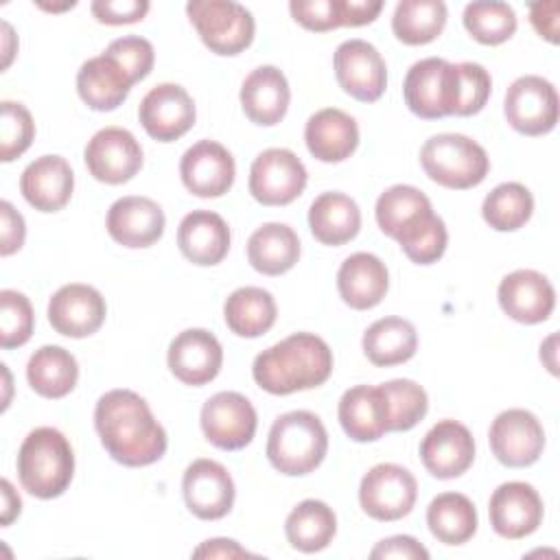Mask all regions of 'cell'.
I'll return each mask as SVG.
<instances>
[{
  "mask_svg": "<svg viewBox=\"0 0 560 560\" xmlns=\"http://www.w3.org/2000/svg\"><path fill=\"white\" fill-rule=\"evenodd\" d=\"M168 370L184 385L201 387L217 378L223 365L219 339L203 328L182 330L168 346Z\"/></svg>",
  "mask_w": 560,
  "mask_h": 560,
  "instance_id": "22",
  "label": "cell"
},
{
  "mask_svg": "<svg viewBox=\"0 0 560 560\" xmlns=\"http://www.w3.org/2000/svg\"><path fill=\"white\" fill-rule=\"evenodd\" d=\"M503 112L508 125L523 136L549 133L558 122V92L551 81L538 74H523L508 88Z\"/></svg>",
  "mask_w": 560,
  "mask_h": 560,
  "instance_id": "9",
  "label": "cell"
},
{
  "mask_svg": "<svg viewBox=\"0 0 560 560\" xmlns=\"http://www.w3.org/2000/svg\"><path fill=\"white\" fill-rule=\"evenodd\" d=\"M420 459L438 479H455L464 475L475 459V440L466 424L457 420H440L420 442Z\"/></svg>",
  "mask_w": 560,
  "mask_h": 560,
  "instance_id": "21",
  "label": "cell"
},
{
  "mask_svg": "<svg viewBox=\"0 0 560 560\" xmlns=\"http://www.w3.org/2000/svg\"><path fill=\"white\" fill-rule=\"evenodd\" d=\"M389 287V273L385 262L370 254H350L337 271V291L341 300L354 311H368L381 304Z\"/></svg>",
  "mask_w": 560,
  "mask_h": 560,
  "instance_id": "28",
  "label": "cell"
},
{
  "mask_svg": "<svg viewBox=\"0 0 560 560\" xmlns=\"http://www.w3.org/2000/svg\"><path fill=\"white\" fill-rule=\"evenodd\" d=\"M455 63L440 57L416 61L405 77L402 96L411 114L438 120L455 114Z\"/></svg>",
  "mask_w": 560,
  "mask_h": 560,
  "instance_id": "8",
  "label": "cell"
},
{
  "mask_svg": "<svg viewBox=\"0 0 560 560\" xmlns=\"http://www.w3.org/2000/svg\"><path fill=\"white\" fill-rule=\"evenodd\" d=\"M199 422L210 444L223 451H238L254 440L258 416L243 394L219 392L203 402Z\"/></svg>",
  "mask_w": 560,
  "mask_h": 560,
  "instance_id": "12",
  "label": "cell"
},
{
  "mask_svg": "<svg viewBox=\"0 0 560 560\" xmlns=\"http://www.w3.org/2000/svg\"><path fill=\"white\" fill-rule=\"evenodd\" d=\"M105 55L114 57L127 70V74L133 79V83L149 77V72L153 70V61H155L153 44L140 35H127V37L114 39L105 48Z\"/></svg>",
  "mask_w": 560,
  "mask_h": 560,
  "instance_id": "46",
  "label": "cell"
},
{
  "mask_svg": "<svg viewBox=\"0 0 560 560\" xmlns=\"http://www.w3.org/2000/svg\"><path fill=\"white\" fill-rule=\"evenodd\" d=\"M455 114L453 116H472L479 114L492 90V79L488 70L481 63L475 61H462L455 63Z\"/></svg>",
  "mask_w": 560,
  "mask_h": 560,
  "instance_id": "44",
  "label": "cell"
},
{
  "mask_svg": "<svg viewBox=\"0 0 560 560\" xmlns=\"http://www.w3.org/2000/svg\"><path fill=\"white\" fill-rule=\"evenodd\" d=\"M446 26V4L442 0H400L392 15L396 39L407 46L433 42Z\"/></svg>",
  "mask_w": 560,
  "mask_h": 560,
  "instance_id": "39",
  "label": "cell"
},
{
  "mask_svg": "<svg viewBox=\"0 0 560 560\" xmlns=\"http://www.w3.org/2000/svg\"><path fill=\"white\" fill-rule=\"evenodd\" d=\"M177 247L192 265H219L230 252V228L212 210H192L177 228Z\"/></svg>",
  "mask_w": 560,
  "mask_h": 560,
  "instance_id": "27",
  "label": "cell"
},
{
  "mask_svg": "<svg viewBox=\"0 0 560 560\" xmlns=\"http://www.w3.org/2000/svg\"><path fill=\"white\" fill-rule=\"evenodd\" d=\"M284 534L293 549L315 553L326 549L337 534V516L332 508L317 499L300 501L284 521Z\"/></svg>",
  "mask_w": 560,
  "mask_h": 560,
  "instance_id": "35",
  "label": "cell"
},
{
  "mask_svg": "<svg viewBox=\"0 0 560 560\" xmlns=\"http://www.w3.org/2000/svg\"><path fill=\"white\" fill-rule=\"evenodd\" d=\"M306 168L291 149H265L249 168V192L262 206H287L306 186Z\"/></svg>",
  "mask_w": 560,
  "mask_h": 560,
  "instance_id": "11",
  "label": "cell"
},
{
  "mask_svg": "<svg viewBox=\"0 0 560 560\" xmlns=\"http://www.w3.org/2000/svg\"><path fill=\"white\" fill-rule=\"evenodd\" d=\"M22 197L39 212L61 210L74 190V173L66 158L42 155L35 158L20 177Z\"/></svg>",
  "mask_w": 560,
  "mask_h": 560,
  "instance_id": "25",
  "label": "cell"
},
{
  "mask_svg": "<svg viewBox=\"0 0 560 560\" xmlns=\"http://www.w3.org/2000/svg\"><path fill=\"white\" fill-rule=\"evenodd\" d=\"M107 315L105 298L98 289L81 282H70L57 289L48 302L50 326L72 339L94 335Z\"/></svg>",
  "mask_w": 560,
  "mask_h": 560,
  "instance_id": "19",
  "label": "cell"
},
{
  "mask_svg": "<svg viewBox=\"0 0 560 560\" xmlns=\"http://www.w3.org/2000/svg\"><path fill=\"white\" fill-rule=\"evenodd\" d=\"M94 429L107 455L131 468L155 464L168 446L164 427L153 418L147 400L131 389H112L96 400Z\"/></svg>",
  "mask_w": 560,
  "mask_h": 560,
  "instance_id": "1",
  "label": "cell"
},
{
  "mask_svg": "<svg viewBox=\"0 0 560 560\" xmlns=\"http://www.w3.org/2000/svg\"><path fill=\"white\" fill-rule=\"evenodd\" d=\"M503 313L521 324H540L549 319L556 306V291L547 276L534 269H516L508 273L497 289Z\"/></svg>",
  "mask_w": 560,
  "mask_h": 560,
  "instance_id": "24",
  "label": "cell"
},
{
  "mask_svg": "<svg viewBox=\"0 0 560 560\" xmlns=\"http://www.w3.org/2000/svg\"><path fill=\"white\" fill-rule=\"evenodd\" d=\"M133 79L109 55H98L81 63L77 72V92L94 112H112L129 96Z\"/></svg>",
  "mask_w": 560,
  "mask_h": 560,
  "instance_id": "29",
  "label": "cell"
},
{
  "mask_svg": "<svg viewBox=\"0 0 560 560\" xmlns=\"http://www.w3.org/2000/svg\"><path fill=\"white\" fill-rule=\"evenodd\" d=\"M343 433L354 442H374L387 433L385 398L378 385H354L337 407Z\"/></svg>",
  "mask_w": 560,
  "mask_h": 560,
  "instance_id": "31",
  "label": "cell"
},
{
  "mask_svg": "<svg viewBox=\"0 0 560 560\" xmlns=\"http://www.w3.org/2000/svg\"><path fill=\"white\" fill-rule=\"evenodd\" d=\"M556 343H558V335H549L542 343H540V361L547 365V370L551 374H558V363H556Z\"/></svg>",
  "mask_w": 560,
  "mask_h": 560,
  "instance_id": "55",
  "label": "cell"
},
{
  "mask_svg": "<svg viewBox=\"0 0 560 560\" xmlns=\"http://www.w3.org/2000/svg\"><path fill=\"white\" fill-rule=\"evenodd\" d=\"M90 175L103 184H125L142 168V147L136 136L122 127H103L83 151Z\"/></svg>",
  "mask_w": 560,
  "mask_h": 560,
  "instance_id": "13",
  "label": "cell"
},
{
  "mask_svg": "<svg viewBox=\"0 0 560 560\" xmlns=\"http://www.w3.org/2000/svg\"><path fill=\"white\" fill-rule=\"evenodd\" d=\"M164 223L166 219L162 208L153 199L140 195H127L116 199L109 206L105 219L109 236L118 245L131 249L151 247L153 243H158L164 234Z\"/></svg>",
  "mask_w": 560,
  "mask_h": 560,
  "instance_id": "23",
  "label": "cell"
},
{
  "mask_svg": "<svg viewBox=\"0 0 560 560\" xmlns=\"http://www.w3.org/2000/svg\"><path fill=\"white\" fill-rule=\"evenodd\" d=\"M35 326V315L28 298L15 289L0 291V346L4 350L24 346Z\"/></svg>",
  "mask_w": 560,
  "mask_h": 560,
  "instance_id": "43",
  "label": "cell"
},
{
  "mask_svg": "<svg viewBox=\"0 0 560 560\" xmlns=\"http://www.w3.org/2000/svg\"><path fill=\"white\" fill-rule=\"evenodd\" d=\"M186 13L201 42L217 55L232 57L249 48L256 22L249 9L232 0H190Z\"/></svg>",
  "mask_w": 560,
  "mask_h": 560,
  "instance_id": "7",
  "label": "cell"
},
{
  "mask_svg": "<svg viewBox=\"0 0 560 560\" xmlns=\"http://www.w3.org/2000/svg\"><path fill=\"white\" fill-rule=\"evenodd\" d=\"M149 2L147 0H94L90 4L94 18L101 24H133L140 22L147 11H149Z\"/></svg>",
  "mask_w": 560,
  "mask_h": 560,
  "instance_id": "48",
  "label": "cell"
},
{
  "mask_svg": "<svg viewBox=\"0 0 560 560\" xmlns=\"http://www.w3.org/2000/svg\"><path fill=\"white\" fill-rule=\"evenodd\" d=\"M558 11L560 2L549 0V2H534L529 7V22L536 28L540 37H545L551 44H558Z\"/></svg>",
  "mask_w": 560,
  "mask_h": 560,
  "instance_id": "51",
  "label": "cell"
},
{
  "mask_svg": "<svg viewBox=\"0 0 560 560\" xmlns=\"http://www.w3.org/2000/svg\"><path fill=\"white\" fill-rule=\"evenodd\" d=\"M429 532L444 545L468 542L479 525L475 503L462 492H442L427 508Z\"/></svg>",
  "mask_w": 560,
  "mask_h": 560,
  "instance_id": "38",
  "label": "cell"
},
{
  "mask_svg": "<svg viewBox=\"0 0 560 560\" xmlns=\"http://www.w3.org/2000/svg\"><path fill=\"white\" fill-rule=\"evenodd\" d=\"M332 372V350L313 332H293L256 354L252 376L273 396L319 387Z\"/></svg>",
  "mask_w": 560,
  "mask_h": 560,
  "instance_id": "3",
  "label": "cell"
},
{
  "mask_svg": "<svg viewBox=\"0 0 560 560\" xmlns=\"http://www.w3.org/2000/svg\"><path fill=\"white\" fill-rule=\"evenodd\" d=\"M26 381L35 394L57 400L74 389L79 363L74 354L61 346H42L26 363Z\"/></svg>",
  "mask_w": 560,
  "mask_h": 560,
  "instance_id": "34",
  "label": "cell"
},
{
  "mask_svg": "<svg viewBox=\"0 0 560 560\" xmlns=\"http://www.w3.org/2000/svg\"><path fill=\"white\" fill-rule=\"evenodd\" d=\"M2 31H4V35H7V39H9V37H11V35H13V33H11V26H9V24H7V22H2ZM9 63H11V48H9V46H4V63H2V66H4V68H7V66H9Z\"/></svg>",
  "mask_w": 560,
  "mask_h": 560,
  "instance_id": "56",
  "label": "cell"
},
{
  "mask_svg": "<svg viewBox=\"0 0 560 560\" xmlns=\"http://www.w3.org/2000/svg\"><path fill=\"white\" fill-rule=\"evenodd\" d=\"M418 497L416 477L400 464L372 466L359 486L361 510L374 521H398L407 516Z\"/></svg>",
  "mask_w": 560,
  "mask_h": 560,
  "instance_id": "10",
  "label": "cell"
},
{
  "mask_svg": "<svg viewBox=\"0 0 560 560\" xmlns=\"http://www.w3.org/2000/svg\"><path fill=\"white\" fill-rule=\"evenodd\" d=\"M24 217L11 206V201H0V254H15L24 245Z\"/></svg>",
  "mask_w": 560,
  "mask_h": 560,
  "instance_id": "49",
  "label": "cell"
},
{
  "mask_svg": "<svg viewBox=\"0 0 560 560\" xmlns=\"http://www.w3.org/2000/svg\"><path fill=\"white\" fill-rule=\"evenodd\" d=\"M385 398L387 431H409L429 411L427 392L409 378H394L378 385Z\"/></svg>",
  "mask_w": 560,
  "mask_h": 560,
  "instance_id": "41",
  "label": "cell"
},
{
  "mask_svg": "<svg viewBox=\"0 0 560 560\" xmlns=\"http://www.w3.org/2000/svg\"><path fill=\"white\" fill-rule=\"evenodd\" d=\"M304 142L315 160L328 164L343 162L359 147V125L343 109L324 107L306 120Z\"/></svg>",
  "mask_w": 560,
  "mask_h": 560,
  "instance_id": "26",
  "label": "cell"
},
{
  "mask_svg": "<svg viewBox=\"0 0 560 560\" xmlns=\"http://www.w3.org/2000/svg\"><path fill=\"white\" fill-rule=\"evenodd\" d=\"M372 560L378 558H402V560H429V551L427 547H422L413 536H389L383 538L381 542H376V547L370 551Z\"/></svg>",
  "mask_w": 560,
  "mask_h": 560,
  "instance_id": "50",
  "label": "cell"
},
{
  "mask_svg": "<svg viewBox=\"0 0 560 560\" xmlns=\"http://www.w3.org/2000/svg\"><path fill=\"white\" fill-rule=\"evenodd\" d=\"M138 118L153 140L173 142L195 125V101L182 85L160 83L142 96Z\"/></svg>",
  "mask_w": 560,
  "mask_h": 560,
  "instance_id": "17",
  "label": "cell"
},
{
  "mask_svg": "<svg viewBox=\"0 0 560 560\" xmlns=\"http://www.w3.org/2000/svg\"><path fill=\"white\" fill-rule=\"evenodd\" d=\"M18 479L37 499L61 497L74 475V453L68 438L52 427L33 429L20 444Z\"/></svg>",
  "mask_w": 560,
  "mask_h": 560,
  "instance_id": "4",
  "label": "cell"
},
{
  "mask_svg": "<svg viewBox=\"0 0 560 560\" xmlns=\"http://www.w3.org/2000/svg\"><path fill=\"white\" fill-rule=\"evenodd\" d=\"M335 77L346 94L361 103H374L387 88V66L376 46L365 39H346L337 46Z\"/></svg>",
  "mask_w": 560,
  "mask_h": 560,
  "instance_id": "15",
  "label": "cell"
},
{
  "mask_svg": "<svg viewBox=\"0 0 560 560\" xmlns=\"http://www.w3.org/2000/svg\"><path fill=\"white\" fill-rule=\"evenodd\" d=\"M276 300L260 287H241L232 291L223 304L228 328L245 339H254L271 330L276 324Z\"/></svg>",
  "mask_w": 560,
  "mask_h": 560,
  "instance_id": "37",
  "label": "cell"
},
{
  "mask_svg": "<svg viewBox=\"0 0 560 560\" xmlns=\"http://www.w3.org/2000/svg\"><path fill=\"white\" fill-rule=\"evenodd\" d=\"M289 81L276 66H260L252 70L241 85L243 112L260 127L278 125L289 109Z\"/></svg>",
  "mask_w": 560,
  "mask_h": 560,
  "instance_id": "30",
  "label": "cell"
},
{
  "mask_svg": "<svg viewBox=\"0 0 560 560\" xmlns=\"http://www.w3.org/2000/svg\"><path fill=\"white\" fill-rule=\"evenodd\" d=\"M381 232L398 241L405 256L416 265L438 262L448 245L444 221L433 212L429 197L409 184H394L376 199Z\"/></svg>",
  "mask_w": 560,
  "mask_h": 560,
  "instance_id": "2",
  "label": "cell"
},
{
  "mask_svg": "<svg viewBox=\"0 0 560 560\" xmlns=\"http://www.w3.org/2000/svg\"><path fill=\"white\" fill-rule=\"evenodd\" d=\"M534 212L532 192L518 182H503L494 186L483 203L481 217L497 232H514L523 228Z\"/></svg>",
  "mask_w": 560,
  "mask_h": 560,
  "instance_id": "40",
  "label": "cell"
},
{
  "mask_svg": "<svg viewBox=\"0 0 560 560\" xmlns=\"http://www.w3.org/2000/svg\"><path fill=\"white\" fill-rule=\"evenodd\" d=\"M462 20L470 37L486 46L503 44L516 31V13L508 2H470Z\"/></svg>",
  "mask_w": 560,
  "mask_h": 560,
  "instance_id": "42",
  "label": "cell"
},
{
  "mask_svg": "<svg viewBox=\"0 0 560 560\" xmlns=\"http://www.w3.org/2000/svg\"><path fill=\"white\" fill-rule=\"evenodd\" d=\"M179 177L188 192L212 199L225 195L236 177L232 153L214 140H199L184 151L179 160Z\"/></svg>",
  "mask_w": 560,
  "mask_h": 560,
  "instance_id": "18",
  "label": "cell"
},
{
  "mask_svg": "<svg viewBox=\"0 0 560 560\" xmlns=\"http://www.w3.org/2000/svg\"><path fill=\"white\" fill-rule=\"evenodd\" d=\"M300 258V238L287 223H262L247 241V260L262 276H282Z\"/></svg>",
  "mask_w": 560,
  "mask_h": 560,
  "instance_id": "33",
  "label": "cell"
},
{
  "mask_svg": "<svg viewBox=\"0 0 560 560\" xmlns=\"http://www.w3.org/2000/svg\"><path fill=\"white\" fill-rule=\"evenodd\" d=\"M182 494L190 514L201 521H217L232 510L236 490L223 464L201 457L184 470Z\"/></svg>",
  "mask_w": 560,
  "mask_h": 560,
  "instance_id": "16",
  "label": "cell"
},
{
  "mask_svg": "<svg viewBox=\"0 0 560 560\" xmlns=\"http://www.w3.org/2000/svg\"><path fill=\"white\" fill-rule=\"evenodd\" d=\"M363 352L370 363L392 368L409 361L418 350V332L402 317H381L363 332Z\"/></svg>",
  "mask_w": 560,
  "mask_h": 560,
  "instance_id": "36",
  "label": "cell"
},
{
  "mask_svg": "<svg viewBox=\"0 0 560 560\" xmlns=\"http://www.w3.org/2000/svg\"><path fill=\"white\" fill-rule=\"evenodd\" d=\"M2 488V510H0V523L2 527H9L13 523V518L20 516V510H22V499L18 497V492L13 490L11 481L9 479H2L0 483Z\"/></svg>",
  "mask_w": 560,
  "mask_h": 560,
  "instance_id": "54",
  "label": "cell"
},
{
  "mask_svg": "<svg viewBox=\"0 0 560 560\" xmlns=\"http://www.w3.org/2000/svg\"><path fill=\"white\" fill-rule=\"evenodd\" d=\"M492 455L508 468L532 466L545 448L540 420L527 409L501 411L488 431Z\"/></svg>",
  "mask_w": 560,
  "mask_h": 560,
  "instance_id": "14",
  "label": "cell"
},
{
  "mask_svg": "<svg viewBox=\"0 0 560 560\" xmlns=\"http://www.w3.org/2000/svg\"><path fill=\"white\" fill-rule=\"evenodd\" d=\"M289 11L298 24L315 33L343 26L341 0H291Z\"/></svg>",
  "mask_w": 560,
  "mask_h": 560,
  "instance_id": "47",
  "label": "cell"
},
{
  "mask_svg": "<svg viewBox=\"0 0 560 560\" xmlns=\"http://www.w3.org/2000/svg\"><path fill=\"white\" fill-rule=\"evenodd\" d=\"M542 499L532 483L508 481L501 483L488 503L492 529L508 540H518L534 534L542 523Z\"/></svg>",
  "mask_w": 560,
  "mask_h": 560,
  "instance_id": "20",
  "label": "cell"
},
{
  "mask_svg": "<svg viewBox=\"0 0 560 560\" xmlns=\"http://www.w3.org/2000/svg\"><path fill=\"white\" fill-rule=\"evenodd\" d=\"M381 0H341V18L343 26H363L376 20L381 13Z\"/></svg>",
  "mask_w": 560,
  "mask_h": 560,
  "instance_id": "52",
  "label": "cell"
},
{
  "mask_svg": "<svg viewBox=\"0 0 560 560\" xmlns=\"http://www.w3.org/2000/svg\"><path fill=\"white\" fill-rule=\"evenodd\" d=\"M35 138V122L31 112L15 101H2L0 118V160L11 162L20 158Z\"/></svg>",
  "mask_w": 560,
  "mask_h": 560,
  "instance_id": "45",
  "label": "cell"
},
{
  "mask_svg": "<svg viewBox=\"0 0 560 560\" xmlns=\"http://www.w3.org/2000/svg\"><path fill=\"white\" fill-rule=\"evenodd\" d=\"M328 433L319 416L295 409L278 416L267 438L269 464L289 477L313 472L326 457Z\"/></svg>",
  "mask_w": 560,
  "mask_h": 560,
  "instance_id": "5",
  "label": "cell"
},
{
  "mask_svg": "<svg viewBox=\"0 0 560 560\" xmlns=\"http://www.w3.org/2000/svg\"><path fill=\"white\" fill-rule=\"evenodd\" d=\"M249 556L254 553L243 549L232 538H210L192 551V558H249Z\"/></svg>",
  "mask_w": 560,
  "mask_h": 560,
  "instance_id": "53",
  "label": "cell"
},
{
  "mask_svg": "<svg viewBox=\"0 0 560 560\" xmlns=\"http://www.w3.org/2000/svg\"><path fill=\"white\" fill-rule=\"evenodd\" d=\"M308 228L322 245H343L361 230V210L343 192H322L308 208Z\"/></svg>",
  "mask_w": 560,
  "mask_h": 560,
  "instance_id": "32",
  "label": "cell"
},
{
  "mask_svg": "<svg viewBox=\"0 0 560 560\" xmlns=\"http://www.w3.org/2000/svg\"><path fill=\"white\" fill-rule=\"evenodd\" d=\"M420 164L431 182L451 190L479 186L490 171L486 149L464 133L431 136L420 149Z\"/></svg>",
  "mask_w": 560,
  "mask_h": 560,
  "instance_id": "6",
  "label": "cell"
}]
</instances>
